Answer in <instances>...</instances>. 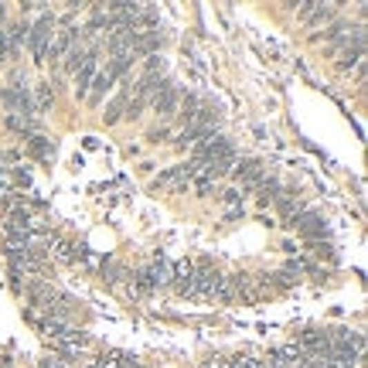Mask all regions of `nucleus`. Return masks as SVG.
Segmentation results:
<instances>
[{
	"label": "nucleus",
	"instance_id": "obj_1",
	"mask_svg": "<svg viewBox=\"0 0 368 368\" xmlns=\"http://www.w3.org/2000/svg\"><path fill=\"white\" fill-rule=\"evenodd\" d=\"M232 174L239 177V191L246 195V191H256L260 188V181L266 177V167H263V160H256V157H246V160H235V167H232Z\"/></svg>",
	"mask_w": 368,
	"mask_h": 368
},
{
	"label": "nucleus",
	"instance_id": "obj_2",
	"mask_svg": "<svg viewBox=\"0 0 368 368\" xmlns=\"http://www.w3.org/2000/svg\"><path fill=\"white\" fill-rule=\"evenodd\" d=\"M52 28H55V17L52 14H41L38 24L31 28V52H35V61H45L48 58V45H52Z\"/></svg>",
	"mask_w": 368,
	"mask_h": 368
},
{
	"label": "nucleus",
	"instance_id": "obj_3",
	"mask_svg": "<svg viewBox=\"0 0 368 368\" xmlns=\"http://www.w3.org/2000/svg\"><path fill=\"white\" fill-rule=\"evenodd\" d=\"M0 99H3L7 109H14V116H17V113H24V116L35 113V99H31V93H28L24 86H7V89L0 93Z\"/></svg>",
	"mask_w": 368,
	"mask_h": 368
},
{
	"label": "nucleus",
	"instance_id": "obj_4",
	"mask_svg": "<svg viewBox=\"0 0 368 368\" xmlns=\"http://www.w3.org/2000/svg\"><path fill=\"white\" fill-rule=\"evenodd\" d=\"M177 103H181V89H177V82L164 79V86L154 93V109H157L160 116H171V113L177 109Z\"/></svg>",
	"mask_w": 368,
	"mask_h": 368
},
{
	"label": "nucleus",
	"instance_id": "obj_5",
	"mask_svg": "<svg viewBox=\"0 0 368 368\" xmlns=\"http://www.w3.org/2000/svg\"><path fill=\"white\" fill-rule=\"evenodd\" d=\"M290 225H293V229H300V235H304V239H311V242H317V239L327 232V225H324V218H320L317 211H300Z\"/></svg>",
	"mask_w": 368,
	"mask_h": 368
},
{
	"label": "nucleus",
	"instance_id": "obj_6",
	"mask_svg": "<svg viewBox=\"0 0 368 368\" xmlns=\"http://www.w3.org/2000/svg\"><path fill=\"white\" fill-rule=\"evenodd\" d=\"M96 58H99V52L93 48V52H86V61L75 68V96H86V93H89V86H93V79H96Z\"/></svg>",
	"mask_w": 368,
	"mask_h": 368
},
{
	"label": "nucleus",
	"instance_id": "obj_7",
	"mask_svg": "<svg viewBox=\"0 0 368 368\" xmlns=\"http://www.w3.org/2000/svg\"><path fill=\"white\" fill-rule=\"evenodd\" d=\"M191 280H195V263H191V260H181V263L171 269V283H174V290H177L181 297L188 293Z\"/></svg>",
	"mask_w": 368,
	"mask_h": 368
},
{
	"label": "nucleus",
	"instance_id": "obj_8",
	"mask_svg": "<svg viewBox=\"0 0 368 368\" xmlns=\"http://www.w3.org/2000/svg\"><path fill=\"white\" fill-rule=\"evenodd\" d=\"M235 297H239L235 280H232V276H218V283H215V290H211V300H218V304H232Z\"/></svg>",
	"mask_w": 368,
	"mask_h": 368
},
{
	"label": "nucleus",
	"instance_id": "obj_9",
	"mask_svg": "<svg viewBox=\"0 0 368 368\" xmlns=\"http://www.w3.org/2000/svg\"><path fill=\"white\" fill-rule=\"evenodd\" d=\"M113 82H116V79H113L109 72H96V79H93V86H89L86 99H89V103L96 106V103H99V99L106 96V89H113Z\"/></svg>",
	"mask_w": 368,
	"mask_h": 368
},
{
	"label": "nucleus",
	"instance_id": "obj_10",
	"mask_svg": "<svg viewBox=\"0 0 368 368\" xmlns=\"http://www.w3.org/2000/svg\"><path fill=\"white\" fill-rule=\"evenodd\" d=\"M126 293H130L133 300H140V297H147V293H154V283H151V276H147V269H140V273H133V280H130V287H126Z\"/></svg>",
	"mask_w": 368,
	"mask_h": 368
},
{
	"label": "nucleus",
	"instance_id": "obj_11",
	"mask_svg": "<svg viewBox=\"0 0 368 368\" xmlns=\"http://www.w3.org/2000/svg\"><path fill=\"white\" fill-rule=\"evenodd\" d=\"M273 202H276V209L283 211V218H287V225H290V222H293V218L300 215V198H293L290 191H280V195H276Z\"/></svg>",
	"mask_w": 368,
	"mask_h": 368
},
{
	"label": "nucleus",
	"instance_id": "obj_12",
	"mask_svg": "<svg viewBox=\"0 0 368 368\" xmlns=\"http://www.w3.org/2000/svg\"><path fill=\"white\" fill-rule=\"evenodd\" d=\"M28 151L35 154L38 160H52L55 157V144L48 137H41V133H31V140H28Z\"/></svg>",
	"mask_w": 368,
	"mask_h": 368
},
{
	"label": "nucleus",
	"instance_id": "obj_13",
	"mask_svg": "<svg viewBox=\"0 0 368 368\" xmlns=\"http://www.w3.org/2000/svg\"><path fill=\"white\" fill-rule=\"evenodd\" d=\"M147 276H151V283H154V287H164V283H171V263H167L164 256H157V260H154V266L147 269Z\"/></svg>",
	"mask_w": 368,
	"mask_h": 368
},
{
	"label": "nucleus",
	"instance_id": "obj_14",
	"mask_svg": "<svg viewBox=\"0 0 368 368\" xmlns=\"http://www.w3.org/2000/svg\"><path fill=\"white\" fill-rule=\"evenodd\" d=\"M126 103H130V93H119L113 103L106 106V123H116V119H123V113H126Z\"/></svg>",
	"mask_w": 368,
	"mask_h": 368
},
{
	"label": "nucleus",
	"instance_id": "obj_15",
	"mask_svg": "<svg viewBox=\"0 0 368 368\" xmlns=\"http://www.w3.org/2000/svg\"><path fill=\"white\" fill-rule=\"evenodd\" d=\"M198 106H202V99H198L195 93H184V96H181V103H177L181 119H184V123H191V119H195V113H198Z\"/></svg>",
	"mask_w": 368,
	"mask_h": 368
},
{
	"label": "nucleus",
	"instance_id": "obj_16",
	"mask_svg": "<svg viewBox=\"0 0 368 368\" xmlns=\"http://www.w3.org/2000/svg\"><path fill=\"white\" fill-rule=\"evenodd\" d=\"M72 38H75V31H58V38L48 45V55H52V58H61V55L72 48Z\"/></svg>",
	"mask_w": 368,
	"mask_h": 368
},
{
	"label": "nucleus",
	"instance_id": "obj_17",
	"mask_svg": "<svg viewBox=\"0 0 368 368\" xmlns=\"http://www.w3.org/2000/svg\"><path fill=\"white\" fill-rule=\"evenodd\" d=\"M211 188H215V177H211L209 171H202V174L195 177V191L205 198V195H211Z\"/></svg>",
	"mask_w": 368,
	"mask_h": 368
},
{
	"label": "nucleus",
	"instance_id": "obj_18",
	"mask_svg": "<svg viewBox=\"0 0 368 368\" xmlns=\"http://www.w3.org/2000/svg\"><path fill=\"white\" fill-rule=\"evenodd\" d=\"M331 17H334V10H331V7H324V3H317V7H314V14H311L307 21H311V24H327Z\"/></svg>",
	"mask_w": 368,
	"mask_h": 368
},
{
	"label": "nucleus",
	"instance_id": "obj_19",
	"mask_svg": "<svg viewBox=\"0 0 368 368\" xmlns=\"http://www.w3.org/2000/svg\"><path fill=\"white\" fill-rule=\"evenodd\" d=\"M52 103H55L52 86H48V82H41V86H38V109H48Z\"/></svg>",
	"mask_w": 368,
	"mask_h": 368
},
{
	"label": "nucleus",
	"instance_id": "obj_20",
	"mask_svg": "<svg viewBox=\"0 0 368 368\" xmlns=\"http://www.w3.org/2000/svg\"><path fill=\"white\" fill-rule=\"evenodd\" d=\"M7 126H10V130H21V133H31V130H35V126H31V119H28V116H24V119H21V116H14V113H10V116H7Z\"/></svg>",
	"mask_w": 368,
	"mask_h": 368
},
{
	"label": "nucleus",
	"instance_id": "obj_21",
	"mask_svg": "<svg viewBox=\"0 0 368 368\" xmlns=\"http://www.w3.org/2000/svg\"><path fill=\"white\" fill-rule=\"evenodd\" d=\"M222 198H225L229 205H242V191H239V188H225V191H222Z\"/></svg>",
	"mask_w": 368,
	"mask_h": 368
},
{
	"label": "nucleus",
	"instance_id": "obj_22",
	"mask_svg": "<svg viewBox=\"0 0 368 368\" xmlns=\"http://www.w3.org/2000/svg\"><path fill=\"white\" fill-rule=\"evenodd\" d=\"M38 368H68V362H65V358H61V355H48V358H41V365Z\"/></svg>",
	"mask_w": 368,
	"mask_h": 368
},
{
	"label": "nucleus",
	"instance_id": "obj_23",
	"mask_svg": "<svg viewBox=\"0 0 368 368\" xmlns=\"http://www.w3.org/2000/svg\"><path fill=\"white\" fill-rule=\"evenodd\" d=\"M242 215H246V209H242V205H232V209H229V215H225V218H229V222H239V218H242Z\"/></svg>",
	"mask_w": 368,
	"mask_h": 368
},
{
	"label": "nucleus",
	"instance_id": "obj_24",
	"mask_svg": "<svg viewBox=\"0 0 368 368\" xmlns=\"http://www.w3.org/2000/svg\"><path fill=\"white\" fill-rule=\"evenodd\" d=\"M314 7H317V0H307V3L300 7V21H307V17L314 14Z\"/></svg>",
	"mask_w": 368,
	"mask_h": 368
},
{
	"label": "nucleus",
	"instance_id": "obj_25",
	"mask_svg": "<svg viewBox=\"0 0 368 368\" xmlns=\"http://www.w3.org/2000/svg\"><path fill=\"white\" fill-rule=\"evenodd\" d=\"M103 273H109V276H106V280H109V283H116V280H119V273H123V269H119V266H116V263H109V269H103Z\"/></svg>",
	"mask_w": 368,
	"mask_h": 368
},
{
	"label": "nucleus",
	"instance_id": "obj_26",
	"mask_svg": "<svg viewBox=\"0 0 368 368\" xmlns=\"http://www.w3.org/2000/svg\"><path fill=\"white\" fill-rule=\"evenodd\" d=\"M167 133H171V130H167V126H157V130H151V140H164V137H167Z\"/></svg>",
	"mask_w": 368,
	"mask_h": 368
}]
</instances>
